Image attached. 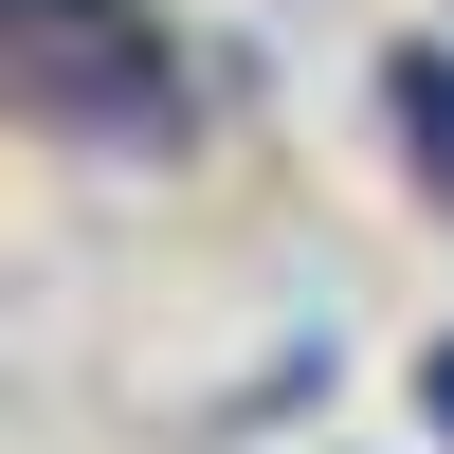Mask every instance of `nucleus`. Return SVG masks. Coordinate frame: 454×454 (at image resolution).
I'll return each instance as SVG.
<instances>
[{
	"label": "nucleus",
	"mask_w": 454,
	"mask_h": 454,
	"mask_svg": "<svg viewBox=\"0 0 454 454\" xmlns=\"http://www.w3.org/2000/svg\"><path fill=\"white\" fill-rule=\"evenodd\" d=\"M36 19V109H55V128H109V145H164V36L128 19V0H19Z\"/></svg>",
	"instance_id": "nucleus-1"
},
{
	"label": "nucleus",
	"mask_w": 454,
	"mask_h": 454,
	"mask_svg": "<svg viewBox=\"0 0 454 454\" xmlns=\"http://www.w3.org/2000/svg\"><path fill=\"white\" fill-rule=\"evenodd\" d=\"M419 419H436V454H454V327L419 346Z\"/></svg>",
	"instance_id": "nucleus-3"
},
{
	"label": "nucleus",
	"mask_w": 454,
	"mask_h": 454,
	"mask_svg": "<svg viewBox=\"0 0 454 454\" xmlns=\"http://www.w3.org/2000/svg\"><path fill=\"white\" fill-rule=\"evenodd\" d=\"M382 128H400V164H419L436 200H454V55H436V36H419V55L382 73Z\"/></svg>",
	"instance_id": "nucleus-2"
}]
</instances>
